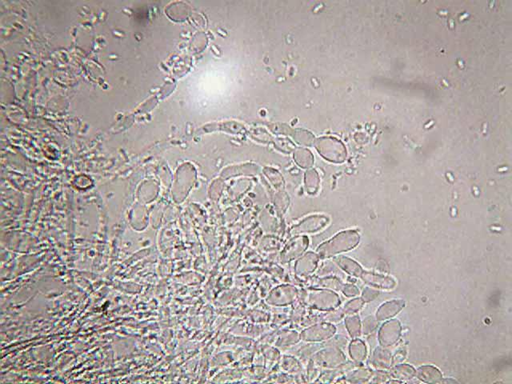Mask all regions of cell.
Returning a JSON list of instances; mask_svg holds the SVG:
<instances>
[{
    "mask_svg": "<svg viewBox=\"0 0 512 384\" xmlns=\"http://www.w3.org/2000/svg\"><path fill=\"white\" fill-rule=\"evenodd\" d=\"M378 296V292L374 290L366 289L362 295L363 302H370L374 300Z\"/></svg>",
    "mask_w": 512,
    "mask_h": 384,
    "instance_id": "obj_16",
    "label": "cell"
},
{
    "mask_svg": "<svg viewBox=\"0 0 512 384\" xmlns=\"http://www.w3.org/2000/svg\"><path fill=\"white\" fill-rule=\"evenodd\" d=\"M309 304L320 310H331L338 307L340 300L336 294L327 291H315L309 295Z\"/></svg>",
    "mask_w": 512,
    "mask_h": 384,
    "instance_id": "obj_2",
    "label": "cell"
},
{
    "mask_svg": "<svg viewBox=\"0 0 512 384\" xmlns=\"http://www.w3.org/2000/svg\"><path fill=\"white\" fill-rule=\"evenodd\" d=\"M360 277L365 283L373 286L374 288L392 289L396 286V282L392 278L386 277V276H378V275L363 272Z\"/></svg>",
    "mask_w": 512,
    "mask_h": 384,
    "instance_id": "obj_6",
    "label": "cell"
},
{
    "mask_svg": "<svg viewBox=\"0 0 512 384\" xmlns=\"http://www.w3.org/2000/svg\"><path fill=\"white\" fill-rule=\"evenodd\" d=\"M335 262L339 264V267L343 268L345 272H347L348 274L351 275V276L360 277L361 275L363 272L361 267L357 263H355V261H353V260H350V259L345 258V257H339V258L335 259Z\"/></svg>",
    "mask_w": 512,
    "mask_h": 384,
    "instance_id": "obj_9",
    "label": "cell"
},
{
    "mask_svg": "<svg viewBox=\"0 0 512 384\" xmlns=\"http://www.w3.org/2000/svg\"><path fill=\"white\" fill-rule=\"evenodd\" d=\"M343 293L347 296H357L359 292L355 287L352 285H347L345 286V288H343Z\"/></svg>",
    "mask_w": 512,
    "mask_h": 384,
    "instance_id": "obj_17",
    "label": "cell"
},
{
    "mask_svg": "<svg viewBox=\"0 0 512 384\" xmlns=\"http://www.w3.org/2000/svg\"><path fill=\"white\" fill-rule=\"evenodd\" d=\"M315 361L319 366L325 367H334L339 366L345 361L344 356L337 350H325L315 355Z\"/></svg>",
    "mask_w": 512,
    "mask_h": 384,
    "instance_id": "obj_5",
    "label": "cell"
},
{
    "mask_svg": "<svg viewBox=\"0 0 512 384\" xmlns=\"http://www.w3.org/2000/svg\"><path fill=\"white\" fill-rule=\"evenodd\" d=\"M377 323L373 318L370 317L365 319L364 324H363V331L364 334H368L370 331L376 327Z\"/></svg>",
    "mask_w": 512,
    "mask_h": 384,
    "instance_id": "obj_15",
    "label": "cell"
},
{
    "mask_svg": "<svg viewBox=\"0 0 512 384\" xmlns=\"http://www.w3.org/2000/svg\"><path fill=\"white\" fill-rule=\"evenodd\" d=\"M404 303L401 300H393V301L388 302L386 304L381 306L380 308L377 311V319L378 320H385L390 319L394 315L398 313L400 310L404 307Z\"/></svg>",
    "mask_w": 512,
    "mask_h": 384,
    "instance_id": "obj_7",
    "label": "cell"
},
{
    "mask_svg": "<svg viewBox=\"0 0 512 384\" xmlns=\"http://www.w3.org/2000/svg\"><path fill=\"white\" fill-rule=\"evenodd\" d=\"M374 366L377 367H382L387 368L390 366L391 356L388 351H384L382 349H377L374 355Z\"/></svg>",
    "mask_w": 512,
    "mask_h": 384,
    "instance_id": "obj_11",
    "label": "cell"
},
{
    "mask_svg": "<svg viewBox=\"0 0 512 384\" xmlns=\"http://www.w3.org/2000/svg\"><path fill=\"white\" fill-rule=\"evenodd\" d=\"M351 358L357 362H361L366 357V347L360 340L353 341L350 347Z\"/></svg>",
    "mask_w": 512,
    "mask_h": 384,
    "instance_id": "obj_10",
    "label": "cell"
},
{
    "mask_svg": "<svg viewBox=\"0 0 512 384\" xmlns=\"http://www.w3.org/2000/svg\"><path fill=\"white\" fill-rule=\"evenodd\" d=\"M363 304V300L362 299H356L351 300L350 303L345 306L344 311L346 313L351 314L356 312L358 310L360 309Z\"/></svg>",
    "mask_w": 512,
    "mask_h": 384,
    "instance_id": "obj_14",
    "label": "cell"
},
{
    "mask_svg": "<svg viewBox=\"0 0 512 384\" xmlns=\"http://www.w3.org/2000/svg\"><path fill=\"white\" fill-rule=\"evenodd\" d=\"M392 373L393 376L396 377V378H411L415 375L416 371L412 366H408V365H401V366L395 367L392 370Z\"/></svg>",
    "mask_w": 512,
    "mask_h": 384,
    "instance_id": "obj_12",
    "label": "cell"
},
{
    "mask_svg": "<svg viewBox=\"0 0 512 384\" xmlns=\"http://www.w3.org/2000/svg\"><path fill=\"white\" fill-rule=\"evenodd\" d=\"M417 376L422 381L426 382H439L443 378V375L439 372V370L432 366L420 367L418 370Z\"/></svg>",
    "mask_w": 512,
    "mask_h": 384,
    "instance_id": "obj_8",
    "label": "cell"
},
{
    "mask_svg": "<svg viewBox=\"0 0 512 384\" xmlns=\"http://www.w3.org/2000/svg\"><path fill=\"white\" fill-rule=\"evenodd\" d=\"M335 328L333 326L323 323L320 325L314 326L305 330L302 335L305 341H322L328 339L334 335Z\"/></svg>",
    "mask_w": 512,
    "mask_h": 384,
    "instance_id": "obj_3",
    "label": "cell"
},
{
    "mask_svg": "<svg viewBox=\"0 0 512 384\" xmlns=\"http://www.w3.org/2000/svg\"><path fill=\"white\" fill-rule=\"evenodd\" d=\"M400 335V323L397 320H392L382 326L379 331L378 339L382 346L388 347L394 344L396 341L398 340Z\"/></svg>",
    "mask_w": 512,
    "mask_h": 384,
    "instance_id": "obj_4",
    "label": "cell"
},
{
    "mask_svg": "<svg viewBox=\"0 0 512 384\" xmlns=\"http://www.w3.org/2000/svg\"><path fill=\"white\" fill-rule=\"evenodd\" d=\"M359 242V235L355 230H347L337 234L332 239L319 247V254L323 258L347 251L354 248Z\"/></svg>",
    "mask_w": 512,
    "mask_h": 384,
    "instance_id": "obj_1",
    "label": "cell"
},
{
    "mask_svg": "<svg viewBox=\"0 0 512 384\" xmlns=\"http://www.w3.org/2000/svg\"><path fill=\"white\" fill-rule=\"evenodd\" d=\"M346 325L351 337H357L360 335V321L358 316L349 317L346 319Z\"/></svg>",
    "mask_w": 512,
    "mask_h": 384,
    "instance_id": "obj_13",
    "label": "cell"
}]
</instances>
